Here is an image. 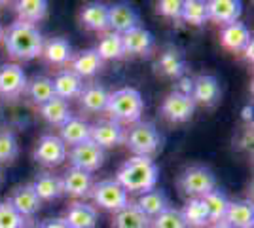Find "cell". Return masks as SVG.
Segmentation results:
<instances>
[{
  "mask_svg": "<svg viewBox=\"0 0 254 228\" xmlns=\"http://www.w3.org/2000/svg\"><path fill=\"white\" fill-rule=\"evenodd\" d=\"M4 48L15 61H32L40 57L44 46V36L36 25L15 21L4 31L2 36Z\"/></svg>",
  "mask_w": 254,
  "mask_h": 228,
  "instance_id": "cell-1",
  "label": "cell"
},
{
  "mask_svg": "<svg viewBox=\"0 0 254 228\" xmlns=\"http://www.w3.org/2000/svg\"><path fill=\"white\" fill-rule=\"evenodd\" d=\"M159 179V167L152 158L146 156H131L129 160L120 165L116 173L118 185L129 192L144 194L152 188H156Z\"/></svg>",
  "mask_w": 254,
  "mask_h": 228,
  "instance_id": "cell-2",
  "label": "cell"
},
{
  "mask_svg": "<svg viewBox=\"0 0 254 228\" xmlns=\"http://www.w3.org/2000/svg\"><path fill=\"white\" fill-rule=\"evenodd\" d=\"M106 112L118 124H137L144 112V99L135 87H120L108 95Z\"/></svg>",
  "mask_w": 254,
  "mask_h": 228,
  "instance_id": "cell-3",
  "label": "cell"
},
{
  "mask_svg": "<svg viewBox=\"0 0 254 228\" xmlns=\"http://www.w3.org/2000/svg\"><path fill=\"white\" fill-rule=\"evenodd\" d=\"M124 143L127 145V149L133 152V156L152 158V154H156L161 149L163 137L152 122H142L140 120L137 124H133L129 130H126Z\"/></svg>",
  "mask_w": 254,
  "mask_h": 228,
  "instance_id": "cell-4",
  "label": "cell"
},
{
  "mask_svg": "<svg viewBox=\"0 0 254 228\" xmlns=\"http://www.w3.org/2000/svg\"><path fill=\"white\" fill-rule=\"evenodd\" d=\"M179 188L188 198H203L216 188V177L207 165H188L179 175Z\"/></svg>",
  "mask_w": 254,
  "mask_h": 228,
  "instance_id": "cell-5",
  "label": "cell"
},
{
  "mask_svg": "<svg viewBox=\"0 0 254 228\" xmlns=\"http://www.w3.org/2000/svg\"><path fill=\"white\" fill-rule=\"evenodd\" d=\"M89 196L93 198L95 206L110 213H118L129 204V194L118 185L116 179H105V181L93 183Z\"/></svg>",
  "mask_w": 254,
  "mask_h": 228,
  "instance_id": "cell-6",
  "label": "cell"
},
{
  "mask_svg": "<svg viewBox=\"0 0 254 228\" xmlns=\"http://www.w3.org/2000/svg\"><path fill=\"white\" fill-rule=\"evenodd\" d=\"M66 152H68V149H66L64 143L59 139V135L46 133V135H42V137L36 141L32 158L40 163V165L57 167V165H61V163L66 160Z\"/></svg>",
  "mask_w": 254,
  "mask_h": 228,
  "instance_id": "cell-7",
  "label": "cell"
},
{
  "mask_svg": "<svg viewBox=\"0 0 254 228\" xmlns=\"http://www.w3.org/2000/svg\"><path fill=\"white\" fill-rule=\"evenodd\" d=\"M66 158L70 160L72 167L93 173L105 163V151L99 149L93 141H85L82 145L70 147V151L66 152Z\"/></svg>",
  "mask_w": 254,
  "mask_h": 228,
  "instance_id": "cell-8",
  "label": "cell"
},
{
  "mask_svg": "<svg viewBox=\"0 0 254 228\" xmlns=\"http://www.w3.org/2000/svg\"><path fill=\"white\" fill-rule=\"evenodd\" d=\"M27 75L17 63H2L0 65V97L13 99L21 97L27 89Z\"/></svg>",
  "mask_w": 254,
  "mask_h": 228,
  "instance_id": "cell-9",
  "label": "cell"
},
{
  "mask_svg": "<svg viewBox=\"0 0 254 228\" xmlns=\"http://www.w3.org/2000/svg\"><path fill=\"white\" fill-rule=\"evenodd\" d=\"M195 112V103L190 95L180 93V91H171L161 103V116L169 120L173 124H184L193 116Z\"/></svg>",
  "mask_w": 254,
  "mask_h": 228,
  "instance_id": "cell-10",
  "label": "cell"
},
{
  "mask_svg": "<svg viewBox=\"0 0 254 228\" xmlns=\"http://www.w3.org/2000/svg\"><path fill=\"white\" fill-rule=\"evenodd\" d=\"M222 95V87L218 78L212 75H199L191 80V93L190 97L193 99L195 107L201 105L207 109H212L218 105Z\"/></svg>",
  "mask_w": 254,
  "mask_h": 228,
  "instance_id": "cell-11",
  "label": "cell"
},
{
  "mask_svg": "<svg viewBox=\"0 0 254 228\" xmlns=\"http://www.w3.org/2000/svg\"><path fill=\"white\" fill-rule=\"evenodd\" d=\"M126 139V130L122 128V124H118L114 120L106 118L99 120L95 124H91L89 131V141H93L99 149H114L118 145H122Z\"/></svg>",
  "mask_w": 254,
  "mask_h": 228,
  "instance_id": "cell-12",
  "label": "cell"
},
{
  "mask_svg": "<svg viewBox=\"0 0 254 228\" xmlns=\"http://www.w3.org/2000/svg\"><path fill=\"white\" fill-rule=\"evenodd\" d=\"M6 202H8L23 219H32L40 211V207H42V202L38 200V196L32 190L31 185L15 186L10 192Z\"/></svg>",
  "mask_w": 254,
  "mask_h": 228,
  "instance_id": "cell-13",
  "label": "cell"
},
{
  "mask_svg": "<svg viewBox=\"0 0 254 228\" xmlns=\"http://www.w3.org/2000/svg\"><path fill=\"white\" fill-rule=\"evenodd\" d=\"M138 23H140V17L133 6H129L126 2L108 6V29L112 33L126 34L127 31L138 27Z\"/></svg>",
  "mask_w": 254,
  "mask_h": 228,
  "instance_id": "cell-14",
  "label": "cell"
},
{
  "mask_svg": "<svg viewBox=\"0 0 254 228\" xmlns=\"http://www.w3.org/2000/svg\"><path fill=\"white\" fill-rule=\"evenodd\" d=\"M154 69L159 76L163 78H182L184 71H186V61L184 55L179 48L175 46H167L161 54H159L158 61L154 63Z\"/></svg>",
  "mask_w": 254,
  "mask_h": 228,
  "instance_id": "cell-15",
  "label": "cell"
},
{
  "mask_svg": "<svg viewBox=\"0 0 254 228\" xmlns=\"http://www.w3.org/2000/svg\"><path fill=\"white\" fill-rule=\"evenodd\" d=\"M122 44L126 55H150L154 50V34L144 27H135L126 34H122Z\"/></svg>",
  "mask_w": 254,
  "mask_h": 228,
  "instance_id": "cell-16",
  "label": "cell"
},
{
  "mask_svg": "<svg viewBox=\"0 0 254 228\" xmlns=\"http://www.w3.org/2000/svg\"><path fill=\"white\" fill-rule=\"evenodd\" d=\"M251 40H253L251 31L241 21L224 25L222 31H220V44H222L224 50H228L232 54H243V50Z\"/></svg>",
  "mask_w": 254,
  "mask_h": 228,
  "instance_id": "cell-17",
  "label": "cell"
},
{
  "mask_svg": "<svg viewBox=\"0 0 254 228\" xmlns=\"http://www.w3.org/2000/svg\"><path fill=\"white\" fill-rule=\"evenodd\" d=\"M241 13H243V4L239 0H209L207 2L209 19L222 25V27L239 21Z\"/></svg>",
  "mask_w": 254,
  "mask_h": 228,
  "instance_id": "cell-18",
  "label": "cell"
},
{
  "mask_svg": "<svg viewBox=\"0 0 254 228\" xmlns=\"http://www.w3.org/2000/svg\"><path fill=\"white\" fill-rule=\"evenodd\" d=\"M61 185H63V194H68L72 198H85L91 192L93 186V175L70 167L66 169L61 177Z\"/></svg>",
  "mask_w": 254,
  "mask_h": 228,
  "instance_id": "cell-19",
  "label": "cell"
},
{
  "mask_svg": "<svg viewBox=\"0 0 254 228\" xmlns=\"http://www.w3.org/2000/svg\"><path fill=\"white\" fill-rule=\"evenodd\" d=\"M53 82V91L55 97L63 99V101H70V99H78V95L84 89V80L78 75H74L70 69H63L59 71L55 78H52Z\"/></svg>",
  "mask_w": 254,
  "mask_h": 228,
  "instance_id": "cell-20",
  "label": "cell"
},
{
  "mask_svg": "<svg viewBox=\"0 0 254 228\" xmlns=\"http://www.w3.org/2000/svg\"><path fill=\"white\" fill-rule=\"evenodd\" d=\"M44 61L52 67H64L72 59V46L63 36H55L50 40H44L42 54Z\"/></svg>",
  "mask_w": 254,
  "mask_h": 228,
  "instance_id": "cell-21",
  "label": "cell"
},
{
  "mask_svg": "<svg viewBox=\"0 0 254 228\" xmlns=\"http://www.w3.org/2000/svg\"><path fill=\"white\" fill-rule=\"evenodd\" d=\"M108 95L110 91L106 89L103 84H87L84 86L82 93L78 95V103L80 109L91 114H99V112H106V105H108Z\"/></svg>",
  "mask_w": 254,
  "mask_h": 228,
  "instance_id": "cell-22",
  "label": "cell"
},
{
  "mask_svg": "<svg viewBox=\"0 0 254 228\" xmlns=\"http://www.w3.org/2000/svg\"><path fill=\"white\" fill-rule=\"evenodd\" d=\"M63 219L70 228H95L99 213L95 206H89L85 202H72L66 207Z\"/></svg>",
  "mask_w": 254,
  "mask_h": 228,
  "instance_id": "cell-23",
  "label": "cell"
},
{
  "mask_svg": "<svg viewBox=\"0 0 254 228\" xmlns=\"http://www.w3.org/2000/svg\"><path fill=\"white\" fill-rule=\"evenodd\" d=\"M32 190L36 192L40 202H53L57 198L63 196V185H61V177L52 173V171H42L34 177L31 183Z\"/></svg>",
  "mask_w": 254,
  "mask_h": 228,
  "instance_id": "cell-24",
  "label": "cell"
},
{
  "mask_svg": "<svg viewBox=\"0 0 254 228\" xmlns=\"http://www.w3.org/2000/svg\"><path fill=\"white\" fill-rule=\"evenodd\" d=\"M68 65H70L68 69H70L74 75H78L84 80V78L95 76L97 73L103 69L105 61L99 57V54H97L95 48H93V50H82V52L74 54Z\"/></svg>",
  "mask_w": 254,
  "mask_h": 228,
  "instance_id": "cell-25",
  "label": "cell"
},
{
  "mask_svg": "<svg viewBox=\"0 0 254 228\" xmlns=\"http://www.w3.org/2000/svg\"><path fill=\"white\" fill-rule=\"evenodd\" d=\"M80 21L87 31L108 33V6L101 2L85 4L80 10Z\"/></svg>",
  "mask_w": 254,
  "mask_h": 228,
  "instance_id": "cell-26",
  "label": "cell"
},
{
  "mask_svg": "<svg viewBox=\"0 0 254 228\" xmlns=\"http://www.w3.org/2000/svg\"><path fill=\"white\" fill-rule=\"evenodd\" d=\"M89 131H91V124H87L80 116H72L64 126L59 128V139L64 143V147H76L89 141Z\"/></svg>",
  "mask_w": 254,
  "mask_h": 228,
  "instance_id": "cell-27",
  "label": "cell"
},
{
  "mask_svg": "<svg viewBox=\"0 0 254 228\" xmlns=\"http://www.w3.org/2000/svg\"><path fill=\"white\" fill-rule=\"evenodd\" d=\"M224 221L233 228H253L254 225V206L249 200H237L230 202L226 209Z\"/></svg>",
  "mask_w": 254,
  "mask_h": 228,
  "instance_id": "cell-28",
  "label": "cell"
},
{
  "mask_svg": "<svg viewBox=\"0 0 254 228\" xmlns=\"http://www.w3.org/2000/svg\"><path fill=\"white\" fill-rule=\"evenodd\" d=\"M13 10L17 13V21L36 25L48 17V2L46 0H19L13 4Z\"/></svg>",
  "mask_w": 254,
  "mask_h": 228,
  "instance_id": "cell-29",
  "label": "cell"
},
{
  "mask_svg": "<svg viewBox=\"0 0 254 228\" xmlns=\"http://www.w3.org/2000/svg\"><path fill=\"white\" fill-rule=\"evenodd\" d=\"M38 110H40V116H42L50 126H55V128L64 126L68 120L74 116L70 107H68V103L59 97L50 99L46 105L38 107Z\"/></svg>",
  "mask_w": 254,
  "mask_h": 228,
  "instance_id": "cell-30",
  "label": "cell"
},
{
  "mask_svg": "<svg viewBox=\"0 0 254 228\" xmlns=\"http://www.w3.org/2000/svg\"><path fill=\"white\" fill-rule=\"evenodd\" d=\"M112 228H150V217H146L135 202H129L124 209L114 213Z\"/></svg>",
  "mask_w": 254,
  "mask_h": 228,
  "instance_id": "cell-31",
  "label": "cell"
},
{
  "mask_svg": "<svg viewBox=\"0 0 254 228\" xmlns=\"http://www.w3.org/2000/svg\"><path fill=\"white\" fill-rule=\"evenodd\" d=\"M137 207L146 215V217L154 219L156 215H159L161 211H165L169 206V198L163 190H158V188H152L148 192L140 194L137 198Z\"/></svg>",
  "mask_w": 254,
  "mask_h": 228,
  "instance_id": "cell-32",
  "label": "cell"
},
{
  "mask_svg": "<svg viewBox=\"0 0 254 228\" xmlns=\"http://www.w3.org/2000/svg\"><path fill=\"white\" fill-rule=\"evenodd\" d=\"M180 215L186 228H205L209 225V213L201 198H188V202L180 209Z\"/></svg>",
  "mask_w": 254,
  "mask_h": 228,
  "instance_id": "cell-33",
  "label": "cell"
},
{
  "mask_svg": "<svg viewBox=\"0 0 254 228\" xmlns=\"http://www.w3.org/2000/svg\"><path fill=\"white\" fill-rule=\"evenodd\" d=\"M25 93L29 95L32 105H36V107L46 105L50 99L55 97L52 78H50V76H34L31 82L27 84Z\"/></svg>",
  "mask_w": 254,
  "mask_h": 228,
  "instance_id": "cell-34",
  "label": "cell"
},
{
  "mask_svg": "<svg viewBox=\"0 0 254 228\" xmlns=\"http://www.w3.org/2000/svg\"><path fill=\"white\" fill-rule=\"evenodd\" d=\"M95 52L99 54V57L103 61H114V59H122L126 57V52H124V44H122V34L118 33H103L101 40L97 44Z\"/></svg>",
  "mask_w": 254,
  "mask_h": 228,
  "instance_id": "cell-35",
  "label": "cell"
},
{
  "mask_svg": "<svg viewBox=\"0 0 254 228\" xmlns=\"http://www.w3.org/2000/svg\"><path fill=\"white\" fill-rule=\"evenodd\" d=\"M201 202L205 204L207 213H209V225L218 223V221H224L226 209L230 206V200H228V196L224 194L220 188H214L209 194H205L201 198Z\"/></svg>",
  "mask_w": 254,
  "mask_h": 228,
  "instance_id": "cell-36",
  "label": "cell"
},
{
  "mask_svg": "<svg viewBox=\"0 0 254 228\" xmlns=\"http://www.w3.org/2000/svg\"><path fill=\"white\" fill-rule=\"evenodd\" d=\"M180 19L188 23V25H193V27H201L205 21H209L207 2H203V0H184Z\"/></svg>",
  "mask_w": 254,
  "mask_h": 228,
  "instance_id": "cell-37",
  "label": "cell"
},
{
  "mask_svg": "<svg viewBox=\"0 0 254 228\" xmlns=\"http://www.w3.org/2000/svg\"><path fill=\"white\" fill-rule=\"evenodd\" d=\"M19 154V143L15 133L10 130L0 131V163H10Z\"/></svg>",
  "mask_w": 254,
  "mask_h": 228,
  "instance_id": "cell-38",
  "label": "cell"
},
{
  "mask_svg": "<svg viewBox=\"0 0 254 228\" xmlns=\"http://www.w3.org/2000/svg\"><path fill=\"white\" fill-rule=\"evenodd\" d=\"M150 228H186L180 209L175 207H167L165 211H161L159 215L150 219Z\"/></svg>",
  "mask_w": 254,
  "mask_h": 228,
  "instance_id": "cell-39",
  "label": "cell"
},
{
  "mask_svg": "<svg viewBox=\"0 0 254 228\" xmlns=\"http://www.w3.org/2000/svg\"><path fill=\"white\" fill-rule=\"evenodd\" d=\"M25 219L8 204L0 202V228H19Z\"/></svg>",
  "mask_w": 254,
  "mask_h": 228,
  "instance_id": "cell-40",
  "label": "cell"
},
{
  "mask_svg": "<svg viewBox=\"0 0 254 228\" xmlns=\"http://www.w3.org/2000/svg\"><path fill=\"white\" fill-rule=\"evenodd\" d=\"M156 10L159 15L167 19H180L182 15V0H161L156 4Z\"/></svg>",
  "mask_w": 254,
  "mask_h": 228,
  "instance_id": "cell-41",
  "label": "cell"
},
{
  "mask_svg": "<svg viewBox=\"0 0 254 228\" xmlns=\"http://www.w3.org/2000/svg\"><path fill=\"white\" fill-rule=\"evenodd\" d=\"M40 227L42 228H70L64 219H46V221H40Z\"/></svg>",
  "mask_w": 254,
  "mask_h": 228,
  "instance_id": "cell-42",
  "label": "cell"
},
{
  "mask_svg": "<svg viewBox=\"0 0 254 228\" xmlns=\"http://www.w3.org/2000/svg\"><path fill=\"white\" fill-rule=\"evenodd\" d=\"M177 91L190 95V93H191V78H180V86H179V89H177Z\"/></svg>",
  "mask_w": 254,
  "mask_h": 228,
  "instance_id": "cell-43",
  "label": "cell"
},
{
  "mask_svg": "<svg viewBox=\"0 0 254 228\" xmlns=\"http://www.w3.org/2000/svg\"><path fill=\"white\" fill-rule=\"evenodd\" d=\"M253 50H254V42H253V40H251V42L247 44V48H245V50H243L245 59H247V63H251V65H253V61H254Z\"/></svg>",
  "mask_w": 254,
  "mask_h": 228,
  "instance_id": "cell-44",
  "label": "cell"
},
{
  "mask_svg": "<svg viewBox=\"0 0 254 228\" xmlns=\"http://www.w3.org/2000/svg\"><path fill=\"white\" fill-rule=\"evenodd\" d=\"M19 228H42V227H40V221H36V219L32 217V219H25Z\"/></svg>",
  "mask_w": 254,
  "mask_h": 228,
  "instance_id": "cell-45",
  "label": "cell"
},
{
  "mask_svg": "<svg viewBox=\"0 0 254 228\" xmlns=\"http://www.w3.org/2000/svg\"><path fill=\"white\" fill-rule=\"evenodd\" d=\"M243 120L245 122H251V120H253V107H251V105H247L243 109Z\"/></svg>",
  "mask_w": 254,
  "mask_h": 228,
  "instance_id": "cell-46",
  "label": "cell"
},
{
  "mask_svg": "<svg viewBox=\"0 0 254 228\" xmlns=\"http://www.w3.org/2000/svg\"><path fill=\"white\" fill-rule=\"evenodd\" d=\"M211 228H233L232 225H228L226 221H218V223H212Z\"/></svg>",
  "mask_w": 254,
  "mask_h": 228,
  "instance_id": "cell-47",
  "label": "cell"
},
{
  "mask_svg": "<svg viewBox=\"0 0 254 228\" xmlns=\"http://www.w3.org/2000/svg\"><path fill=\"white\" fill-rule=\"evenodd\" d=\"M2 36H4V27H2V23H0V42H2Z\"/></svg>",
  "mask_w": 254,
  "mask_h": 228,
  "instance_id": "cell-48",
  "label": "cell"
},
{
  "mask_svg": "<svg viewBox=\"0 0 254 228\" xmlns=\"http://www.w3.org/2000/svg\"><path fill=\"white\" fill-rule=\"evenodd\" d=\"M0 181H2V167H0Z\"/></svg>",
  "mask_w": 254,
  "mask_h": 228,
  "instance_id": "cell-49",
  "label": "cell"
}]
</instances>
